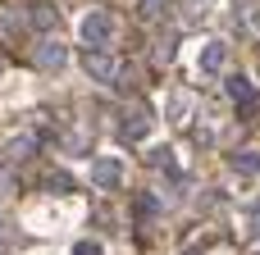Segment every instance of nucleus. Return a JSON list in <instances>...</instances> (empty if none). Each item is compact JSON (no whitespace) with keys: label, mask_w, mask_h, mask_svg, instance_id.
Segmentation results:
<instances>
[{"label":"nucleus","mask_w":260,"mask_h":255,"mask_svg":"<svg viewBox=\"0 0 260 255\" xmlns=\"http://www.w3.org/2000/svg\"><path fill=\"white\" fill-rule=\"evenodd\" d=\"M233 18H238V27H242L247 37H256L260 32V0H238V5H233Z\"/></svg>","instance_id":"7"},{"label":"nucleus","mask_w":260,"mask_h":255,"mask_svg":"<svg viewBox=\"0 0 260 255\" xmlns=\"http://www.w3.org/2000/svg\"><path fill=\"white\" fill-rule=\"evenodd\" d=\"M256 255H260V251H256Z\"/></svg>","instance_id":"22"},{"label":"nucleus","mask_w":260,"mask_h":255,"mask_svg":"<svg viewBox=\"0 0 260 255\" xmlns=\"http://www.w3.org/2000/svg\"><path fill=\"white\" fill-rule=\"evenodd\" d=\"M46 187L50 192H73V178L69 173H46Z\"/></svg>","instance_id":"17"},{"label":"nucleus","mask_w":260,"mask_h":255,"mask_svg":"<svg viewBox=\"0 0 260 255\" xmlns=\"http://www.w3.org/2000/svg\"><path fill=\"white\" fill-rule=\"evenodd\" d=\"M91 183H96L101 192H114V187L123 183V160H110V155L96 160V164H91Z\"/></svg>","instance_id":"5"},{"label":"nucleus","mask_w":260,"mask_h":255,"mask_svg":"<svg viewBox=\"0 0 260 255\" xmlns=\"http://www.w3.org/2000/svg\"><path fill=\"white\" fill-rule=\"evenodd\" d=\"M78 37H82L87 46L105 50V46L114 41V18H110L105 9H91V14H82V23H78Z\"/></svg>","instance_id":"2"},{"label":"nucleus","mask_w":260,"mask_h":255,"mask_svg":"<svg viewBox=\"0 0 260 255\" xmlns=\"http://www.w3.org/2000/svg\"><path fill=\"white\" fill-rule=\"evenodd\" d=\"M133 214H137V219H155V214H160V196L137 192V196H133Z\"/></svg>","instance_id":"12"},{"label":"nucleus","mask_w":260,"mask_h":255,"mask_svg":"<svg viewBox=\"0 0 260 255\" xmlns=\"http://www.w3.org/2000/svg\"><path fill=\"white\" fill-rule=\"evenodd\" d=\"M146 160H151V169H165V173L174 169V151H169V146H155V151H151Z\"/></svg>","instance_id":"13"},{"label":"nucleus","mask_w":260,"mask_h":255,"mask_svg":"<svg viewBox=\"0 0 260 255\" xmlns=\"http://www.w3.org/2000/svg\"><path fill=\"white\" fill-rule=\"evenodd\" d=\"M64 151H69V155H82L87 141H82V137H64Z\"/></svg>","instance_id":"18"},{"label":"nucleus","mask_w":260,"mask_h":255,"mask_svg":"<svg viewBox=\"0 0 260 255\" xmlns=\"http://www.w3.org/2000/svg\"><path fill=\"white\" fill-rule=\"evenodd\" d=\"M178 255H201V251H197V246H183V251H178Z\"/></svg>","instance_id":"20"},{"label":"nucleus","mask_w":260,"mask_h":255,"mask_svg":"<svg viewBox=\"0 0 260 255\" xmlns=\"http://www.w3.org/2000/svg\"><path fill=\"white\" fill-rule=\"evenodd\" d=\"M224 91H229V100H233V105H238L242 114H256V105H260V91L251 87V82H247V78H242V73H233V78L224 82Z\"/></svg>","instance_id":"4"},{"label":"nucleus","mask_w":260,"mask_h":255,"mask_svg":"<svg viewBox=\"0 0 260 255\" xmlns=\"http://www.w3.org/2000/svg\"><path fill=\"white\" fill-rule=\"evenodd\" d=\"M151 123H155V114H151V105H142V100L123 105V114H119V132H123L128 141H142V137H151Z\"/></svg>","instance_id":"3"},{"label":"nucleus","mask_w":260,"mask_h":255,"mask_svg":"<svg viewBox=\"0 0 260 255\" xmlns=\"http://www.w3.org/2000/svg\"><path fill=\"white\" fill-rule=\"evenodd\" d=\"M27 23H32L37 32H55V23H59V14H55V5H41V0H37V5L27 9Z\"/></svg>","instance_id":"9"},{"label":"nucleus","mask_w":260,"mask_h":255,"mask_svg":"<svg viewBox=\"0 0 260 255\" xmlns=\"http://www.w3.org/2000/svg\"><path fill=\"white\" fill-rule=\"evenodd\" d=\"M169 5H174V0H137V18H142V23H160V18L169 14Z\"/></svg>","instance_id":"11"},{"label":"nucleus","mask_w":260,"mask_h":255,"mask_svg":"<svg viewBox=\"0 0 260 255\" xmlns=\"http://www.w3.org/2000/svg\"><path fill=\"white\" fill-rule=\"evenodd\" d=\"M78 64L87 68V78L91 82H101V87H114L119 82V59L114 55H105V50H96V46H87L82 55H78Z\"/></svg>","instance_id":"1"},{"label":"nucleus","mask_w":260,"mask_h":255,"mask_svg":"<svg viewBox=\"0 0 260 255\" xmlns=\"http://www.w3.org/2000/svg\"><path fill=\"white\" fill-rule=\"evenodd\" d=\"M224 59H229V46H224V41H210V46L201 50V73H219Z\"/></svg>","instance_id":"10"},{"label":"nucleus","mask_w":260,"mask_h":255,"mask_svg":"<svg viewBox=\"0 0 260 255\" xmlns=\"http://www.w3.org/2000/svg\"><path fill=\"white\" fill-rule=\"evenodd\" d=\"M233 169L238 173H260V155H233Z\"/></svg>","instance_id":"16"},{"label":"nucleus","mask_w":260,"mask_h":255,"mask_svg":"<svg viewBox=\"0 0 260 255\" xmlns=\"http://www.w3.org/2000/svg\"><path fill=\"white\" fill-rule=\"evenodd\" d=\"M32 155V137H14L9 141V160H27Z\"/></svg>","instance_id":"15"},{"label":"nucleus","mask_w":260,"mask_h":255,"mask_svg":"<svg viewBox=\"0 0 260 255\" xmlns=\"http://www.w3.org/2000/svg\"><path fill=\"white\" fill-rule=\"evenodd\" d=\"M69 64V50L59 46V41H41V50H37V68H46V73H59Z\"/></svg>","instance_id":"6"},{"label":"nucleus","mask_w":260,"mask_h":255,"mask_svg":"<svg viewBox=\"0 0 260 255\" xmlns=\"http://www.w3.org/2000/svg\"><path fill=\"white\" fill-rule=\"evenodd\" d=\"M169 123H174V128H187V123H192V96H187V91H174V96H169Z\"/></svg>","instance_id":"8"},{"label":"nucleus","mask_w":260,"mask_h":255,"mask_svg":"<svg viewBox=\"0 0 260 255\" xmlns=\"http://www.w3.org/2000/svg\"><path fill=\"white\" fill-rule=\"evenodd\" d=\"M174 41H178V32H165V37H160V46H155V59H160V64H169V55H174Z\"/></svg>","instance_id":"14"},{"label":"nucleus","mask_w":260,"mask_h":255,"mask_svg":"<svg viewBox=\"0 0 260 255\" xmlns=\"http://www.w3.org/2000/svg\"><path fill=\"white\" fill-rule=\"evenodd\" d=\"M73 255H101V246H96V242H78V246H73Z\"/></svg>","instance_id":"19"},{"label":"nucleus","mask_w":260,"mask_h":255,"mask_svg":"<svg viewBox=\"0 0 260 255\" xmlns=\"http://www.w3.org/2000/svg\"><path fill=\"white\" fill-rule=\"evenodd\" d=\"M0 228H5V214H0Z\"/></svg>","instance_id":"21"}]
</instances>
